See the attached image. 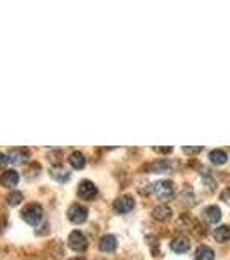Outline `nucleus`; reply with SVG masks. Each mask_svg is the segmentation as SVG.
I'll list each match as a JSON object with an SVG mask.
<instances>
[{
	"label": "nucleus",
	"instance_id": "f257e3e1",
	"mask_svg": "<svg viewBox=\"0 0 230 260\" xmlns=\"http://www.w3.org/2000/svg\"><path fill=\"white\" fill-rule=\"evenodd\" d=\"M23 218L26 224H30V226H37V224H40L42 218H43V208L40 207V205H37V203H31V205H28L26 208L23 210Z\"/></svg>",
	"mask_w": 230,
	"mask_h": 260
},
{
	"label": "nucleus",
	"instance_id": "f03ea898",
	"mask_svg": "<svg viewBox=\"0 0 230 260\" xmlns=\"http://www.w3.org/2000/svg\"><path fill=\"white\" fill-rule=\"evenodd\" d=\"M152 193L158 196L159 199H171L175 196V188L171 180H158V182L152 186Z\"/></svg>",
	"mask_w": 230,
	"mask_h": 260
},
{
	"label": "nucleus",
	"instance_id": "7ed1b4c3",
	"mask_svg": "<svg viewBox=\"0 0 230 260\" xmlns=\"http://www.w3.org/2000/svg\"><path fill=\"white\" fill-rule=\"evenodd\" d=\"M68 245H69V248L75 250V252H85V250L88 248L87 236H85L82 231H73L68 238Z\"/></svg>",
	"mask_w": 230,
	"mask_h": 260
},
{
	"label": "nucleus",
	"instance_id": "20e7f679",
	"mask_svg": "<svg viewBox=\"0 0 230 260\" xmlns=\"http://www.w3.org/2000/svg\"><path fill=\"white\" fill-rule=\"evenodd\" d=\"M88 217V210L82 205H71L68 210V218L73 224H83Z\"/></svg>",
	"mask_w": 230,
	"mask_h": 260
},
{
	"label": "nucleus",
	"instance_id": "39448f33",
	"mask_svg": "<svg viewBox=\"0 0 230 260\" xmlns=\"http://www.w3.org/2000/svg\"><path fill=\"white\" fill-rule=\"evenodd\" d=\"M133 207H135V201H133V198L130 195L120 196V198H116V201H114V210H116L118 214H128V212L133 210Z\"/></svg>",
	"mask_w": 230,
	"mask_h": 260
},
{
	"label": "nucleus",
	"instance_id": "423d86ee",
	"mask_svg": "<svg viewBox=\"0 0 230 260\" xmlns=\"http://www.w3.org/2000/svg\"><path fill=\"white\" fill-rule=\"evenodd\" d=\"M78 196L83 199H94L97 196V188L90 180H82L78 186Z\"/></svg>",
	"mask_w": 230,
	"mask_h": 260
},
{
	"label": "nucleus",
	"instance_id": "0eeeda50",
	"mask_svg": "<svg viewBox=\"0 0 230 260\" xmlns=\"http://www.w3.org/2000/svg\"><path fill=\"white\" fill-rule=\"evenodd\" d=\"M7 158H9V163H12V165H21V163H24V161H26L28 158H30V151L24 150V148H16V150H11V151H9Z\"/></svg>",
	"mask_w": 230,
	"mask_h": 260
},
{
	"label": "nucleus",
	"instance_id": "6e6552de",
	"mask_svg": "<svg viewBox=\"0 0 230 260\" xmlns=\"http://www.w3.org/2000/svg\"><path fill=\"white\" fill-rule=\"evenodd\" d=\"M170 246L175 253H185V252H189V248H190V239L187 236H177L171 239Z\"/></svg>",
	"mask_w": 230,
	"mask_h": 260
},
{
	"label": "nucleus",
	"instance_id": "1a4fd4ad",
	"mask_svg": "<svg viewBox=\"0 0 230 260\" xmlns=\"http://www.w3.org/2000/svg\"><path fill=\"white\" fill-rule=\"evenodd\" d=\"M19 182V173L16 172V170H5L4 173H2V177H0V184L4 186V188H16Z\"/></svg>",
	"mask_w": 230,
	"mask_h": 260
},
{
	"label": "nucleus",
	"instance_id": "9d476101",
	"mask_svg": "<svg viewBox=\"0 0 230 260\" xmlns=\"http://www.w3.org/2000/svg\"><path fill=\"white\" fill-rule=\"evenodd\" d=\"M203 215L208 224H216V222H220V218H222V210H220L216 205H211V207L204 208Z\"/></svg>",
	"mask_w": 230,
	"mask_h": 260
},
{
	"label": "nucleus",
	"instance_id": "9b49d317",
	"mask_svg": "<svg viewBox=\"0 0 230 260\" xmlns=\"http://www.w3.org/2000/svg\"><path fill=\"white\" fill-rule=\"evenodd\" d=\"M118 246V241L114 236H111V234H106V236H102L101 241H99V248H101V252H114Z\"/></svg>",
	"mask_w": 230,
	"mask_h": 260
},
{
	"label": "nucleus",
	"instance_id": "f8f14e48",
	"mask_svg": "<svg viewBox=\"0 0 230 260\" xmlns=\"http://www.w3.org/2000/svg\"><path fill=\"white\" fill-rule=\"evenodd\" d=\"M152 218L159 222H165V220H170L171 218V208L168 205H159L152 210Z\"/></svg>",
	"mask_w": 230,
	"mask_h": 260
},
{
	"label": "nucleus",
	"instance_id": "ddd939ff",
	"mask_svg": "<svg viewBox=\"0 0 230 260\" xmlns=\"http://www.w3.org/2000/svg\"><path fill=\"white\" fill-rule=\"evenodd\" d=\"M69 165H71L73 169H76V170H82L85 165H87V160H85V156H83L80 151H73L71 154H69Z\"/></svg>",
	"mask_w": 230,
	"mask_h": 260
},
{
	"label": "nucleus",
	"instance_id": "4468645a",
	"mask_svg": "<svg viewBox=\"0 0 230 260\" xmlns=\"http://www.w3.org/2000/svg\"><path fill=\"white\" fill-rule=\"evenodd\" d=\"M173 169V165H171L170 160H158L151 165V170L156 173H165V172H170Z\"/></svg>",
	"mask_w": 230,
	"mask_h": 260
},
{
	"label": "nucleus",
	"instance_id": "2eb2a0df",
	"mask_svg": "<svg viewBox=\"0 0 230 260\" xmlns=\"http://www.w3.org/2000/svg\"><path fill=\"white\" fill-rule=\"evenodd\" d=\"M196 260H215V252L209 246H199L194 253Z\"/></svg>",
	"mask_w": 230,
	"mask_h": 260
},
{
	"label": "nucleus",
	"instance_id": "dca6fc26",
	"mask_svg": "<svg viewBox=\"0 0 230 260\" xmlns=\"http://www.w3.org/2000/svg\"><path fill=\"white\" fill-rule=\"evenodd\" d=\"M227 160H229V154L223 150L209 151V161H211L213 165H223V163H227Z\"/></svg>",
	"mask_w": 230,
	"mask_h": 260
},
{
	"label": "nucleus",
	"instance_id": "f3484780",
	"mask_svg": "<svg viewBox=\"0 0 230 260\" xmlns=\"http://www.w3.org/2000/svg\"><path fill=\"white\" fill-rule=\"evenodd\" d=\"M213 236H215V239L218 241V243H227V241L230 239V227L218 226L215 229V233H213Z\"/></svg>",
	"mask_w": 230,
	"mask_h": 260
},
{
	"label": "nucleus",
	"instance_id": "a211bd4d",
	"mask_svg": "<svg viewBox=\"0 0 230 260\" xmlns=\"http://www.w3.org/2000/svg\"><path fill=\"white\" fill-rule=\"evenodd\" d=\"M50 173H52L54 179L59 180V182H66V180L69 179V172L66 169H63V167H54V169L50 170Z\"/></svg>",
	"mask_w": 230,
	"mask_h": 260
},
{
	"label": "nucleus",
	"instance_id": "6ab92c4d",
	"mask_svg": "<svg viewBox=\"0 0 230 260\" xmlns=\"http://www.w3.org/2000/svg\"><path fill=\"white\" fill-rule=\"evenodd\" d=\"M23 193H19V191H12L7 195V203L11 205V207H18L19 203L23 201Z\"/></svg>",
	"mask_w": 230,
	"mask_h": 260
},
{
	"label": "nucleus",
	"instance_id": "aec40b11",
	"mask_svg": "<svg viewBox=\"0 0 230 260\" xmlns=\"http://www.w3.org/2000/svg\"><path fill=\"white\" fill-rule=\"evenodd\" d=\"M7 163H9V158H7V154L0 153V170H2V169H5V167H7Z\"/></svg>",
	"mask_w": 230,
	"mask_h": 260
},
{
	"label": "nucleus",
	"instance_id": "412c9836",
	"mask_svg": "<svg viewBox=\"0 0 230 260\" xmlns=\"http://www.w3.org/2000/svg\"><path fill=\"white\" fill-rule=\"evenodd\" d=\"M220 198H222V201L230 203V188H227L225 191H222V195H220Z\"/></svg>",
	"mask_w": 230,
	"mask_h": 260
},
{
	"label": "nucleus",
	"instance_id": "4be33fe9",
	"mask_svg": "<svg viewBox=\"0 0 230 260\" xmlns=\"http://www.w3.org/2000/svg\"><path fill=\"white\" fill-rule=\"evenodd\" d=\"M184 151L185 153H199V151H203V148L201 146H197V148H184Z\"/></svg>",
	"mask_w": 230,
	"mask_h": 260
},
{
	"label": "nucleus",
	"instance_id": "5701e85b",
	"mask_svg": "<svg viewBox=\"0 0 230 260\" xmlns=\"http://www.w3.org/2000/svg\"><path fill=\"white\" fill-rule=\"evenodd\" d=\"M158 153H171V148H156Z\"/></svg>",
	"mask_w": 230,
	"mask_h": 260
},
{
	"label": "nucleus",
	"instance_id": "b1692460",
	"mask_svg": "<svg viewBox=\"0 0 230 260\" xmlns=\"http://www.w3.org/2000/svg\"><path fill=\"white\" fill-rule=\"evenodd\" d=\"M71 260H83V259H71Z\"/></svg>",
	"mask_w": 230,
	"mask_h": 260
}]
</instances>
